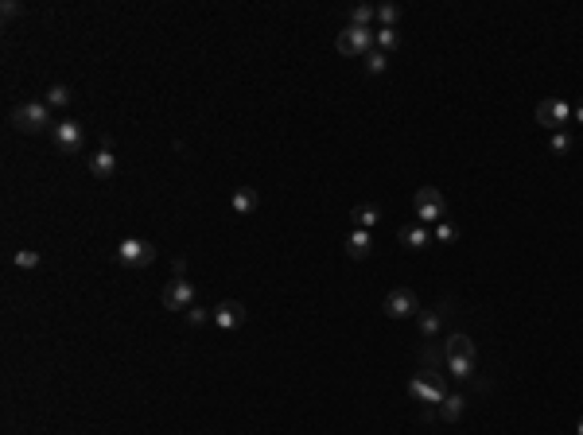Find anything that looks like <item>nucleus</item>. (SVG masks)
<instances>
[{
	"label": "nucleus",
	"mask_w": 583,
	"mask_h": 435,
	"mask_svg": "<svg viewBox=\"0 0 583 435\" xmlns=\"http://www.w3.org/2000/svg\"><path fill=\"white\" fill-rule=\"evenodd\" d=\"M117 261L125 264V269H148V264L156 261V249L148 241H140V237H125V241L117 245Z\"/></svg>",
	"instance_id": "obj_6"
},
{
	"label": "nucleus",
	"mask_w": 583,
	"mask_h": 435,
	"mask_svg": "<svg viewBox=\"0 0 583 435\" xmlns=\"http://www.w3.org/2000/svg\"><path fill=\"white\" fill-rule=\"evenodd\" d=\"M401 241L409 249H428L432 234H428V226H409V229H401Z\"/></svg>",
	"instance_id": "obj_17"
},
{
	"label": "nucleus",
	"mask_w": 583,
	"mask_h": 435,
	"mask_svg": "<svg viewBox=\"0 0 583 435\" xmlns=\"http://www.w3.org/2000/svg\"><path fill=\"white\" fill-rule=\"evenodd\" d=\"M86 164H90V171L97 175V179H109V175L117 171V156H113L109 148H97V152L86 159Z\"/></svg>",
	"instance_id": "obj_12"
},
{
	"label": "nucleus",
	"mask_w": 583,
	"mask_h": 435,
	"mask_svg": "<svg viewBox=\"0 0 583 435\" xmlns=\"http://www.w3.org/2000/svg\"><path fill=\"white\" fill-rule=\"evenodd\" d=\"M350 218L358 221V229H369V226H377V221H382V210H377L374 202H362V206L350 210Z\"/></svg>",
	"instance_id": "obj_14"
},
{
	"label": "nucleus",
	"mask_w": 583,
	"mask_h": 435,
	"mask_svg": "<svg viewBox=\"0 0 583 435\" xmlns=\"http://www.w3.org/2000/svg\"><path fill=\"white\" fill-rule=\"evenodd\" d=\"M549 148H552L556 156H564V152H568V148H572V136H568V132H564V129H560V132H552V144H549Z\"/></svg>",
	"instance_id": "obj_26"
},
{
	"label": "nucleus",
	"mask_w": 583,
	"mask_h": 435,
	"mask_svg": "<svg viewBox=\"0 0 583 435\" xmlns=\"http://www.w3.org/2000/svg\"><path fill=\"white\" fill-rule=\"evenodd\" d=\"M417 323H420V331L424 334H428V339H436V334H439V311H417Z\"/></svg>",
	"instance_id": "obj_18"
},
{
	"label": "nucleus",
	"mask_w": 583,
	"mask_h": 435,
	"mask_svg": "<svg viewBox=\"0 0 583 435\" xmlns=\"http://www.w3.org/2000/svg\"><path fill=\"white\" fill-rule=\"evenodd\" d=\"M229 206H234L237 214H253V210H257V191H253V186H237Z\"/></svg>",
	"instance_id": "obj_13"
},
{
	"label": "nucleus",
	"mask_w": 583,
	"mask_h": 435,
	"mask_svg": "<svg viewBox=\"0 0 583 435\" xmlns=\"http://www.w3.org/2000/svg\"><path fill=\"white\" fill-rule=\"evenodd\" d=\"M436 237H439V241H455V226H452V221H439Z\"/></svg>",
	"instance_id": "obj_28"
},
{
	"label": "nucleus",
	"mask_w": 583,
	"mask_h": 435,
	"mask_svg": "<svg viewBox=\"0 0 583 435\" xmlns=\"http://www.w3.org/2000/svg\"><path fill=\"white\" fill-rule=\"evenodd\" d=\"M374 43H377V35L369 31V28H342L339 31V39H334V47H339V55H362L366 59L369 51H374Z\"/></svg>",
	"instance_id": "obj_5"
},
{
	"label": "nucleus",
	"mask_w": 583,
	"mask_h": 435,
	"mask_svg": "<svg viewBox=\"0 0 583 435\" xmlns=\"http://www.w3.org/2000/svg\"><path fill=\"white\" fill-rule=\"evenodd\" d=\"M576 435H583V420H579V428H576Z\"/></svg>",
	"instance_id": "obj_31"
},
{
	"label": "nucleus",
	"mask_w": 583,
	"mask_h": 435,
	"mask_svg": "<svg viewBox=\"0 0 583 435\" xmlns=\"http://www.w3.org/2000/svg\"><path fill=\"white\" fill-rule=\"evenodd\" d=\"M374 35H377V47H382V51H393L397 39H401V35H397V28H382V31H374Z\"/></svg>",
	"instance_id": "obj_23"
},
{
	"label": "nucleus",
	"mask_w": 583,
	"mask_h": 435,
	"mask_svg": "<svg viewBox=\"0 0 583 435\" xmlns=\"http://www.w3.org/2000/svg\"><path fill=\"white\" fill-rule=\"evenodd\" d=\"M417 311H420V299H417L412 288H393L385 296V315L389 319H409V315H417Z\"/></svg>",
	"instance_id": "obj_8"
},
{
	"label": "nucleus",
	"mask_w": 583,
	"mask_h": 435,
	"mask_svg": "<svg viewBox=\"0 0 583 435\" xmlns=\"http://www.w3.org/2000/svg\"><path fill=\"white\" fill-rule=\"evenodd\" d=\"M47 105H70V90H66V86H51V90H47Z\"/></svg>",
	"instance_id": "obj_24"
},
{
	"label": "nucleus",
	"mask_w": 583,
	"mask_h": 435,
	"mask_svg": "<svg viewBox=\"0 0 583 435\" xmlns=\"http://www.w3.org/2000/svg\"><path fill=\"white\" fill-rule=\"evenodd\" d=\"M164 307H167V311H191V307H194V284L183 280V276H175V280L164 288Z\"/></svg>",
	"instance_id": "obj_9"
},
{
	"label": "nucleus",
	"mask_w": 583,
	"mask_h": 435,
	"mask_svg": "<svg viewBox=\"0 0 583 435\" xmlns=\"http://www.w3.org/2000/svg\"><path fill=\"white\" fill-rule=\"evenodd\" d=\"M377 16V8H369V4H358V8H350V28H369V20Z\"/></svg>",
	"instance_id": "obj_19"
},
{
	"label": "nucleus",
	"mask_w": 583,
	"mask_h": 435,
	"mask_svg": "<svg viewBox=\"0 0 583 435\" xmlns=\"http://www.w3.org/2000/svg\"><path fill=\"white\" fill-rule=\"evenodd\" d=\"M366 70H369V74H382V70H385V51H369V55H366Z\"/></svg>",
	"instance_id": "obj_25"
},
{
	"label": "nucleus",
	"mask_w": 583,
	"mask_h": 435,
	"mask_svg": "<svg viewBox=\"0 0 583 435\" xmlns=\"http://www.w3.org/2000/svg\"><path fill=\"white\" fill-rule=\"evenodd\" d=\"M214 323L222 326V331H237V326L245 323V307L237 304V299H222V304L214 307Z\"/></svg>",
	"instance_id": "obj_11"
},
{
	"label": "nucleus",
	"mask_w": 583,
	"mask_h": 435,
	"mask_svg": "<svg viewBox=\"0 0 583 435\" xmlns=\"http://www.w3.org/2000/svg\"><path fill=\"white\" fill-rule=\"evenodd\" d=\"M420 361H424L428 369H436L439 361H447V358H444V350H436V346H424V350H420Z\"/></svg>",
	"instance_id": "obj_22"
},
{
	"label": "nucleus",
	"mask_w": 583,
	"mask_h": 435,
	"mask_svg": "<svg viewBox=\"0 0 583 435\" xmlns=\"http://www.w3.org/2000/svg\"><path fill=\"white\" fill-rule=\"evenodd\" d=\"M412 210H417V218L428 226V221H444L447 202H444V194H439L436 186H420V191L412 194Z\"/></svg>",
	"instance_id": "obj_4"
},
{
	"label": "nucleus",
	"mask_w": 583,
	"mask_h": 435,
	"mask_svg": "<svg viewBox=\"0 0 583 435\" xmlns=\"http://www.w3.org/2000/svg\"><path fill=\"white\" fill-rule=\"evenodd\" d=\"M377 20H382V28H397L401 8H397V4H382V8H377Z\"/></svg>",
	"instance_id": "obj_20"
},
{
	"label": "nucleus",
	"mask_w": 583,
	"mask_h": 435,
	"mask_svg": "<svg viewBox=\"0 0 583 435\" xmlns=\"http://www.w3.org/2000/svg\"><path fill=\"white\" fill-rule=\"evenodd\" d=\"M0 12H4L8 20H12V16H20V4H16V0H4V4H0Z\"/></svg>",
	"instance_id": "obj_29"
},
{
	"label": "nucleus",
	"mask_w": 583,
	"mask_h": 435,
	"mask_svg": "<svg viewBox=\"0 0 583 435\" xmlns=\"http://www.w3.org/2000/svg\"><path fill=\"white\" fill-rule=\"evenodd\" d=\"M463 408H467V401L463 396H455V393H447L444 396V404H439V420H447V424H455L459 416H463Z\"/></svg>",
	"instance_id": "obj_16"
},
{
	"label": "nucleus",
	"mask_w": 583,
	"mask_h": 435,
	"mask_svg": "<svg viewBox=\"0 0 583 435\" xmlns=\"http://www.w3.org/2000/svg\"><path fill=\"white\" fill-rule=\"evenodd\" d=\"M572 117V105L564 101V97H544L541 105H537V124H544V129H552V132H560L564 124H568Z\"/></svg>",
	"instance_id": "obj_7"
},
{
	"label": "nucleus",
	"mask_w": 583,
	"mask_h": 435,
	"mask_svg": "<svg viewBox=\"0 0 583 435\" xmlns=\"http://www.w3.org/2000/svg\"><path fill=\"white\" fill-rule=\"evenodd\" d=\"M206 319H214V311H206V307H191V311H187V323H191V326H202Z\"/></svg>",
	"instance_id": "obj_27"
},
{
	"label": "nucleus",
	"mask_w": 583,
	"mask_h": 435,
	"mask_svg": "<svg viewBox=\"0 0 583 435\" xmlns=\"http://www.w3.org/2000/svg\"><path fill=\"white\" fill-rule=\"evenodd\" d=\"M409 393H412V401H420V404H444L447 377H444V373H436V369H424V373H417V377L409 381Z\"/></svg>",
	"instance_id": "obj_1"
},
{
	"label": "nucleus",
	"mask_w": 583,
	"mask_h": 435,
	"mask_svg": "<svg viewBox=\"0 0 583 435\" xmlns=\"http://www.w3.org/2000/svg\"><path fill=\"white\" fill-rule=\"evenodd\" d=\"M12 261H16V269H35V264H39V253H35V249H20Z\"/></svg>",
	"instance_id": "obj_21"
},
{
	"label": "nucleus",
	"mask_w": 583,
	"mask_h": 435,
	"mask_svg": "<svg viewBox=\"0 0 583 435\" xmlns=\"http://www.w3.org/2000/svg\"><path fill=\"white\" fill-rule=\"evenodd\" d=\"M572 113H576V121L583 124V101H579V105H576V109H572Z\"/></svg>",
	"instance_id": "obj_30"
},
{
	"label": "nucleus",
	"mask_w": 583,
	"mask_h": 435,
	"mask_svg": "<svg viewBox=\"0 0 583 435\" xmlns=\"http://www.w3.org/2000/svg\"><path fill=\"white\" fill-rule=\"evenodd\" d=\"M12 124L20 132H43L51 129V105L47 101H24L12 109Z\"/></svg>",
	"instance_id": "obj_3"
},
{
	"label": "nucleus",
	"mask_w": 583,
	"mask_h": 435,
	"mask_svg": "<svg viewBox=\"0 0 583 435\" xmlns=\"http://www.w3.org/2000/svg\"><path fill=\"white\" fill-rule=\"evenodd\" d=\"M444 358H447V369H452L455 377H471L474 373V342L467 339V334H452V339L444 342Z\"/></svg>",
	"instance_id": "obj_2"
},
{
	"label": "nucleus",
	"mask_w": 583,
	"mask_h": 435,
	"mask_svg": "<svg viewBox=\"0 0 583 435\" xmlns=\"http://www.w3.org/2000/svg\"><path fill=\"white\" fill-rule=\"evenodd\" d=\"M55 144L63 148L66 156L82 152V124H78V121H59L55 124Z\"/></svg>",
	"instance_id": "obj_10"
},
{
	"label": "nucleus",
	"mask_w": 583,
	"mask_h": 435,
	"mask_svg": "<svg viewBox=\"0 0 583 435\" xmlns=\"http://www.w3.org/2000/svg\"><path fill=\"white\" fill-rule=\"evenodd\" d=\"M369 249H374V241H369V229H358V234L347 241V253L354 256V261H366V256H369Z\"/></svg>",
	"instance_id": "obj_15"
}]
</instances>
